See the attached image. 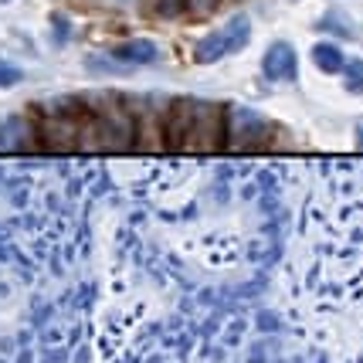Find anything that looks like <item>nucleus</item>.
<instances>
[{"label":"nucleus","mask_w":363,"mask_h":363,"mask_svg":"<svg viewBox=\"0 0 363 363\" xmlns=\"http://www.w3.org/2000/svg\"><path fill=\"white\" fill-rule=\"evenodd\" d=\"M248 41H252V17L235 14L224 28L204 34V38L197 41V48H194V62L197 65H218L221 58H228V55L245 51Z\"/></svg>","instance_id":"obj_1"},{"label":"nucleus","mask_w":363,"mask_h":363,"mask_svg":"<svg viewBox=\"0 0 363 363\" xmlns=\"http://www.w3.org/2000/svg\"><path fill=\"white\" fill-rule=\"evenodd\" d=\"M269 133H272V123L262 112L248 109V106H238V102L224 106V146L255 150V146H262V140Z\"/></svg>","instance_id":"obj_2"},{"label":"nucleus","mask_w":363,"mask_h":363,"mask_svg":"<svg viewBox=\"0 0 363 363\" xmlns=\"http://www.w3.org/2000/svg\"><path fill=\"white\" fill-rule=\"evenodd\" d=\"M262 72L269 82H296L299 79V55L292 41H272L265 58H262Z\"/></svg>","instance_id":"obj_3"},{"label":"nucleus","mask_w":363,"mask_h":363,"mask_svg":"<svg viewBox=\"0 0 363 363\" xmlns=\"http://www.w3.org/2000/svg\"><path fill=\"white\" fill-rule=\"evenodd\" d=\"M112 58L123 65H153L160 58V45L150 38H129L112 48Z\"/></svg>","instance_id":"obj_4"},{"label":"nucleus","mask_w":363,"mask_h":363,"mask_svg":"<svg viewBox=\"0 0 363 363\" xmlns=\"http://www.w3.org/2000/svg\"><path fill=\"white\" fill-rule=\"evenodd\" d=\"M309 55H313V65H316L323 75H340L350 62L347 55H343V48L336 45V41H316Z\"/></svg>","instance_id":"obj_5"},{"label":"nucleus","mask_w":363,"mask_h":363,"mask_svg":"<svg viewBox=\"0 0 363 363\" xmlns=\"http://www.w3.org/2000/svg\"><path fill=\"white\" fill-rule=\"evenodd\" d=\"M340 75H343V89L347 92H353V95L363 92V58H350Z\"/></svg>","instance_id":"obj_6"},{"label":"nucleus","mask_w":363,"mask_h":363,"mask_svg":"<svg viewBox=\"0 0 363 363\" xmlns=\"http://www.w3.org/2000/svg\"><path fill=\"white\" fill-rule=\"evenodd\" d=\"M187 4L190 0H153V11L160 17H167V21H174V17H180L187 11Z\"/></svg>","instance_id":"obj_7"},{"label":"nucleus","mask_w":363,"mask_h":363,"mask_svg":"<svg viewBox=\"0 0 363 363\" xmlns=\"http://www.w3.org/2000/svg\"><path fill=\"white\" fill-rule=\"evenodd\" d=\"M17 82H21V68L0 62V89H7V85H17Z\"/></svg>","instance_id":"obj_8"},{"label":"nucleus","mask_w":363,"mask_h":363,"mask_svg":"<svg viewBox=\"0 0 363 363\" xmlns=\"http://www.w3.org/2000/svg\"><path fill=\"white\" fill-rule=\"evenodd\" d=\"M218 4H221V0H190L187 7L194 11V14H211V11H214Z\"/></svg>","instance_id":"obj_9"}]
</instances>
